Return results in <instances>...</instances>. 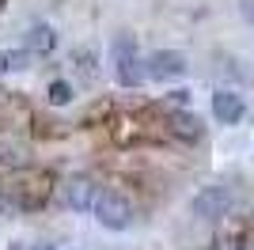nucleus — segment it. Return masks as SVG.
Segmentation results:
<instances>
[{"mask_svg": "<svg viewBox=\"0 0 254 250\" xmlns=\"http://www.w3.org/2000/svg\"><path fill=\"white\" fill-rule=\"evenodd\" d=\"M110 64H114V76L122 87H140L144 80V68H140V53H137V38L129 31H122L110 42Z\"/></svg>", "mask_w": 254, "mask_h": 250, "instance_id": "obj_1", "label": "nucleus"}, {"mask_svg": "<svg viewBox=\"0 0 254 250\" xmlns=\"http://www.w3.org/2000/svg\"><path fill=\"white\" fill-rule=\"evenodd\" d=\"M91 212H95V220L103 224V228H110V231H126L129 224H133V205H129L118 189H99V197H95V205H91Z\"/></svg>", "mask_w": 254, "mask_h": 250, "instance_id": "obj_2", "label": "nucleus"}, {"mask_svg": "<svg viewBox=\"0 0 254 250\" xmlns=\"http://www.w3.org/2000/svg\"><path fill=\"white\" fill-rule=\"evenodd\" d=\"M232 205H235V193L228 186H205L197 197H193V212L201 220H220V216H228L232 212Z\"/></svg>", "mask_w": 254, "mask_h": 250, "instance_id": "obj_3", "label": "nucleus"}, {"mask_svg": "<svg viewBox=\"0 0 254 250\" xmlns=\"http://www.w3.org/2000/svg\"><path fill=\"white\" fill-rule=\"evenodd\" d=\"M144 72L152 76V80H179L182 72H186V57H182L179 50H156L148 57V68Z\"/></svg>", "mask_w": 254, "mask_h": 250, "instance_id": "obj_4", "label": "nucleus"}, {"mask_svg": "<svg viewBox=\"0 0 254 250\" xmlns=\"http://www.w3.org/2000/svg\"><path fill=\"white\" fill-rule=\"evenodd\" d=\"M243 114H247L243 95H235V91H216V95H212V118H216V122L235 125Z\"/></svg>", "mask_w": 254, "mask_h": 250, "instance_id": "obj_5", "label": "nucleus"}, {"mask_svg": "<svg viewBox=\"0 0 254 250\" xmlns=\"http://www.w3.org/2000/svg\"><path fill=\"white\" fill-rule=\"evenodd\" d=\"M167 129H171V136H179V140H186V144L201 140V133H205L201 118H197V114H190V110H171Z\"/></svg>", "mask_w": 254, "mask_h": 250, "instance_id": "obj_6", "label": "nucleus"}, {"mask_svg": "<svg viewBox=\"0 0 254 250\" xmlns=\"http://www.w3.org/2000/svg\"><path fill=\"white\" fill-rule=\"evenodd\" d=\"M95 197H99V189H95V182H91V178H72V182L64 186V205L76 208V212L91 208V205H95Z\"/></svg>", "mask_w": 254, "mask_h": 250, "instance_id": "obj_7", "label": "nucleus"}, {"mask_svg": "<svg viewBox=\"0 0 254 250\" xmlns=\"http://www.w3.org/2000/svg\"><path fill=\"white\" fill-rule=\"evenodd\" d=\"M57 46V31L53 27H31L27 31V50L31 53H53Z\"/></svg>", "mask_w": 254, "mask_h": 250, "instance_id": "obj_8", "label": "nucleus"}, {"mask_svg": "<svg viewBox=\"0 0 254 250\" xmlns=\"http://www.w3.org/2000/svg\"><path fill=\"white\" fill-rule=\"evenodd\" d=\"M46 99H50L53 106H68L72 103V83L68 80H53L50 87H46Z\"/></svg>", "mask_w": 254, "mask_h": 250, "instance_id": "obj_9", "label": "nucleus"}, {"mask_svg": "<svg viewBox=\"0 0 254 250\" xmlns=\"http://www.w3.org/2000/svg\"><path fill=\"white\" fill-rule=\"evenodd\" d=\"M27 64V53H4L0 50V72H8V68H23Z\"/></svg>", "mask_w": 254, "mask_h": 250, "instance_id": "obj_10", "label": "nucleus"}, {"mask_svg": "<svg viewBox=\"0 0 254 250\" xmlns=\"http://www.w3.org/2000/svg\"><path fill=\"white\" fill-rule=\"evenodd\" d=\"M0 163H27V152L23 148H0Z\"/></svg>", "mask_w": 254, "mask_h": 250, "instance_id": "obj_11", "label": "nucleus"}, {"mask_svg": "<svg viewBox=\"0 0 254 250\" xmlns=\"http://www.w3.org/2000/svg\"><path fill=\"white\" fill-rule=\"evenodd\" d=\"M243 11H247V19L254 23V0H243Z\"/></svg>", "mask_w": 254, "mask_h": 250, "instance_id": "obj_12", "label": "nucleus"}, {"mask_svg": "<svg viewBox=\"0 0 254 250\" xmlns=\"http://www.w3.org/2000/svg\"><path fill=\"white\" fill-rule=\"evenodd\" d=\"M34 250H53V247H34Z\"/></svg>", "mask_w": 254, "mask_h": 250, "instance_id": "obj_13", "label": "nucleus"}, {"mask_svg": "<svg viewBox=\"0 0 254 250\" xmlns=\"http://www.w3.org/2000/svg\"><path fill=\"white\" fill-rule=\"evenodd\" d=\"M0 208H4V193H0Z\"/></svg>", "mask_w": 254, "mask_h": 250, "instance_id": "obj_14", "label": "nucleus"}, {"mask_svg": "<svg viewBox=\"0 0 254 250\" xmlns=\"http://www.w3.org/2000/svg\"><path fill=\"white\" fill-rule=\"evenodd\" d=\"M251 228H254V212H251Z\"/></svg>", "mask_w": 254, "mask_h": 250, "instance_id": "obj_15", "label": "nucleus"}, {"mask_svg": "<svg viewBox=\"0 0 254 250\" xmlns=\"http://www.w3.org/2000/svg\"><path fill=\"white\" fill-rule=\"evenodd\" d=\"M0 11H4V0H0Z\"/></svg>", "mask_w": 254, "mask_h": 250, "instance_id": "obj_16", "label": "nucleus"}, {"mask_svg": "<svg viewBox=\"0 0 254 250\" xmlns=\"http://www.w3.org/2000/svg\"><path fill=\"white\" fill-rule=\"evenodd\" d=\"M0 95H4V91H0Z\"/></svg>", "mask_w": 254, "mask_h": 250, "instance_id": "obj_17", "label": "nucleus"}]
</instances>
